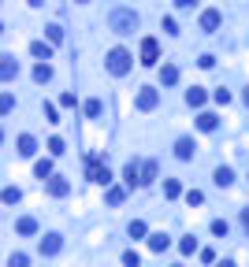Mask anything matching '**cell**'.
<instances>
[{
    "label": "cell",
    "instance_id": "cell-1",
    "mask_svg": "<svg viewBox=\"0 0 249 267\" xmlns=\"http://www.w3.org/2000/svg\"><path fill=\"white\" fill-rule=\"evenodd\" d=\"M108 23H112V30H116V34H134V26H138V15H134V11H127V8H116Z\"/></svg>",
    "mask_w": 249,
    "mask_h": 267
},
{
    "label": "cell",
    "instance_id": "cell-2",
    "mask_svg": "<svg viewBox=\"0 0 249 267\" xmlns=\"http://www.w3.org/2000/svg\"><path fill=\"white\" fill-rule=\"evenodd\" d=\"M108 71L112 74H127L130 71V52L127 49H112L108 52Z\"/></svg>",
    "mask_w": 249,
    "mask_h": 267
},
{
    "label": "cell",
    "instance_id": "cell-3",
    "mask_svg": "<svg viewBox=\"0 0 249 267\" xmlns=\"http://www.w3.org/2000/svg\"><path fill=\"white\" fill-rule=\"evenodd\" d=\"M157 104H160V93L152 89V86H142V89H138V108H142V112H152Z\"/></svg>",
    "mask_w": 249,
    "mask_h": 267
},
{
    "label": "cell",
    "instance_id": "cell-4",
    "mask_svg": "<svg viewBox=\"0 0 249 267\" xmlns=\"http://www.w3.org/2000/svg\"><path fill=\"white\" fill-rule=\"evenodd\" d=\"M89 182L112 186V171H108V163H101V160H89Z\"/></svg>",
    "mask_w": 249,
    "mask_h": 267
},
{
    "label": "cell",
    "instance_id": "cell-5",
    "mask_svg": "<svg viewBox=\"0 0 249 267\" xmlns=\"http://www.w3.org/2000/svg\"><path fill=\"white\" fill-rule=\"evenodd\" d=\"M157 59H160V45H157V37H145V41H142V64L152 67Z\"/></svg>",
    "mask_w": 249,
    "mask_h": 267
},
{
    "label": "cell",
    "instance_id": "cell-6",
    "mask_svg": "<svg viewBox=\"0 0 249 267\" xmlns=\"http://www.w3.org/2000/svg\"><path fill=\"white\" fill-rule=\"evenodd\" d=\"M220 23H223V15L216 11V8L201 11V30H205V34H216V30H220Z\"/></svg>",
    "mask_w": 249,
    "mask_h": 267
},
{
    "label": "cell",
    "instance_id": "cell-7",
    "mask_svg": "<svg viewBox=\"0 0 249 267\" xmlns=\"http://www.w3.org/2000/svg\"><path fill=\"white\" fill-rule=\"evenodd\" d=\"M60 249H64V238H60V234H45L41 238V256H56Z\"/></svg>",
    "mask_w": 249,
    "mask_h": 267
},
{
    "label": "cell",
    "instance_id": "cell-8",
    "mask_svg": "<svg viewBox=\"0 0 249 267\" xmlns=\"http://www.w3.org/2000/svg\"><path fill=\"white\" fill-rule=\"evenodd\" d=\"M194 137H179L175 141V156H179V160H194Z\"/></svg>",
    "mask_w": 249,
    "mask_h": 267
},
{
    "label": "cell",
    "instance_id": "cell-9",
    "mask_svg": "<svg viewBox=\"0 0 249 267\" xmlns=\"http://www.w3.org/2000/svg\"><path fill=\"white\" fill-rule=\"evenodd\" d=\"M123 178H127V186H130V190H134V186H142V163H127V167H123Z\"/></svg>",
    "mask_w": 249,
    "mask_h": 267
},
{
    "label": "cell",
    "instance_id": "cell-10",
    "mask_svg": "<svg viewBox=\"0 0 249 267\" xmlns=\"http://www.w3.org/2000/svg\"><path fill=\"white\" fill-rule=\"evenodd\" d=\"M49 193L52 197H67L71 193V182L67 178H49Z\"/></svg>",
    "mask_w": 249,
    "mask_h": 267
},
{
    "label": "cell",
    "instance_id": "cell-11",
    "mask_svg": "<svg viewBox=\"0 0 249 267\" xmlns=\"http://www.w3.org/2000/svg\"><path fill=\"white\" fill-rule=\"evenodd\" d=\"M197 127H201V130H205V134H212L216 127H220V119H216L212 112H201V115H197Z\"/></svg>",
    "mask_w": 249,
    "mask_h": 267
},
{
    "label": "cell",
    "instance_id": "cell-12",
    "mask_svg": "<svg viewBox=\"0 0 249 267\" xmlns=\"http://www.w3.org/2000/svg\"><path fill=\"white\" fill-rule=\"evenodd\" d=\"M186 104H190V108H201V104H205V89H201V86L186 89Z\"/></svg>",
    "mask_w": 249,
    "mask_h": 267
},
{
    "label": "cell",
    "instance_id": "cell-13",
    "mask_svg": "<svg viewBox=\"0 0 249 267\" xmlns=\"http://www.w3.org/2000/svg\"><path fill=\"white\" fill-rule=\"evenodd\" d=\"M167 245H171L167 234H149V249H152V253H164Z\"/></svg>",
    "mask_w": 249,
    "mask_h": 267
},
{
    "label": "cell",
    "instance_id": "cell-14",
    "mask_svg": "<svg viewBox=\"0 0 249 267\" xmlns=\"http://www.w3.org/2000/svg\"><path fill=\"white\" fill-rule=\"evenodd\" d=\"M15 230H19V234H37V219L34 215H23L19 223H15Z\"/></svg>",
    "mask_w": 249,
    "mask_h": 267
},
{
    "label": "cell",
    "instance_id": "cell-15",
    "mask_svg": "<svg viewBox=\"0 0 249 267\" xmlns=\"http://www.w3.org/2000/svg\"><path fill=\"white\" fill-rule=\"evenodd\" d=\"M0 74H4V82H11V78L19 74V64H15L11 56H4V64H0Z\"/></svg>",
    "mask_w": 249,
    "mask_h": 267
},
{
    "label": "cell",
    "instance_id": "cell-16",
    "mask_svg": "<svg viewBox=\"0 0 249 267\" xmlns=\"http://www.w3.org/2000/svg\"><path fill=\"white\" fill-rule=\"evenodd\" d=\"M34 152H37V141L30 137V134H23L19 137V156H34Z\"/></svg>",
    "mask_w": 249,
    "mask_h": 267
},
{
    "label": "cell",
    "instance_id": "cell-17",
    "mask_svg": "<svg viewBox=\"0 0 249 267\" xmlns=\"http://www.w3.org/2000/svg\"><path fill=\"white\" fill-rule=\"evenodd\" d=\"M216 186H231V182H235V171H231V167H216Z\"/></svg>",
    "mask_w": 249,
    "mask_h": 267
},
{
    "label": "cell",
    "instance_id": "cell-18",
    "mask_svg": "<svg viewBox=\"0 0 249 267\" xmlns=\"http://www.w3.org/2000/svg\"><path fill=\"white\" fill-rule=\"evenodd\" d=\"M30 52H34V56L41 59V64H45V59H52V49H49L45 41H34V45H30Z\"/></svg>",
    "mask_w": 249,
    "mask_h": 267
},
{
    "label": "cell",
    "instance_id": "cell-19",
    "mask_svg": "<svg viewBox=\"0 0 249 267\" xmlns=\"http://www.w3.org/2000/svg\"><path fill=\"white\" fill-rule=\"evenodd\" d=\"M34 175H37L41 182H45V178H52V160H37V163H34Z\"/></svg>",
    "mask_w": 249,
    "mask_h": 267
},
{
    "label": "cell",
    "instance_id": "cell-20",
    "mask_svg": "<svg viewBox=\"0 0 249 267\" xmlns=\"http://www.w3.org/2000/svg\"><path fill=\"white\" fill-rule=\"evenodd\" d=\"M160 82H164V86H175V82H179V67H171V64H167V67L160 71Z\"/></svg>",
    "mask_w": 249,
    "mask_h": 267
},
{
    "label": "cell",
    "instance_id": "cell-21",
    "mask_svg": "<svg viewBox=\"0 0 249 267\" xmlns=\"http://www.w3.org/2000/svg\"><path fill=\"white\" fill-rule=\"evenodd\" d=\"M49 78H52V67H49V64H37V67H34V82H41V86H45Z\"/></svg>",
    "mask_w": 249,
    "mask_h": 267
},
{
    "label": "cell",
    "instance_id": "cell-22",
    "mask_svg": "<svg viewBox=\"0 0 249 267\" xmlns=\"http://www.w3.org/2000/svg\"><path fill=\"white\" fill-rule=\"evenodd\" d=\"M152 178H157V163H152V160H145V163H142V186H149Z\"/></svg>",
    "mask_w": 249,
    "mask_h": 267
},
{
    "label": "cell",
    "instance_id": "cell-23",
    "mask_svg": "<svg viewBox=\"0 0 249 267\" xmlns=\"http://www.w3.org/2000/svg\"><path fill=\"white\" fill-rule=\"evenodd\" d=\"M101 112H104V104H101L97 97H93V100H86V115H89V119H101Z\"/></svg>",
    "mask_w": 249,
    "mask_h": 267
},
{
    "label": "cell",
    "instance_id": "cell-24",
    "mask_svg": "<svg viewBox=\"0 0 249 267\" xmlns=\"http://www.w3.org/2000/svg\"><path fill=\"white\" fill-rule=\"evenodd\" d=\"M179 193H182V186H179L175 178H167V182H164V197H171V200H175Z\"/></svg>",
    "mask_w": 249,
    "mask_h": 267
},
{
    "label": "cell",
    "instance_id": "cell-25",
    "mask_svg": "<svg viewBox=\"0 0 249 267\" xmlns=\"http://www.w3.org/2000/svg\"><path fill=\"white\" fill-rule=\"evenodd\" d=\"M45 34H49V41H52V45H60V41H64V30H60L56 23H52V26H45Z\"/></svg>",
    "mask_w": 249,
    "mask_h": 267
},
{
    "label": "cell",
    "instance_id": "cell-26",
    "mask_svg": "<svg viewBox=\"0 0 249 267\" xmlns=\"http://www.w3.org/2000/svg\"><path fill=\"white\" fill-rule=\"evenodd\" d=\"M123 197H127V190H119V186L108 190V204H123Z\"/></svg>",
    "mask_w": 249,
    "mask_h": 267
},
{
    "label": "cell",
    "instance_id": "cell-27",
    "mask_svg": "<svg viewBox=\"0 0 249 267\" xmlns=\"http://www.w3.org/2000/svg\"><path fill=\"white\" fill-rule=\"evenodd\" d=\"M123 267H142V256H138L134 249H130V253H123Z\"/></svg>",
    "mask_w": 249,
    "mask_h": 267
},
{
    "label": "cell",
    "instance_id": "cell-28",
    "mask_svg": "<svg viewBox=\"0 0 249 267\" xmlns=\"http://www.w3.org/2000/svg\"><path fill=\"white\" fill-rule=\"evenodd\" d=\"M19 200H23V193L15 190V186H8V190H4V204H19Z\"/></svg>",
    "mask_w": 249,
    "mask_h": 267
},
{
    "label": "cell",
    "instance_id": "cell-29",
    "mask_svg": "<svg viewBox=\"0 0 249 267\" xmlns=\"http://www.w3.org/2000/svg\"><path fill=\"white\" fill-rule=\"evenodd\" d=\"M227 219H216V223H212V234H216V238H227Z\"/></svg>",
    "mask_w": 249,
    "mask_h": 267
},
{
    "label": "cell",
    "instance_id": "cell-30",
    "mask_svg": "<svg viewBox=\"0 0 249 267\" xmlns=\"http://www.w3.org/2000/svg\"><path fill=\"white\" fill-rule=\"evenodd\" d=\"M179 249H182L186 256H190V253H197V238H182V241H179Z\"/></svg>",
    "mask_w": 249,
    "mask_h": 267
},
{
    "label": "cell",
    "instance_id": "cell-31",
    "mask_svg": "<svg viewBox=\"0 0 249 267\" xmlns=\"http://www.w3.org/2000/svg\"><path fill=\"white\" fill-rule=\"evenodd\" d=\"M130 238H145V223H142V219H134V223H130Z\"/></svg>",
    "mask_w": 249,
    "mask_h": 267
},
{
    "label": "cell",
    "instance_id": "cell-32",
    "mask_svg": "<svg viewBox=\"0 0 249 267\" xmlns=\"http://www.w3.org/2000/svg\"><path fill=\"white\" fill-rule=\"evenodd\" d=\"M201 200H205V193H201V190H190V193H186V204H190V208H194V204H201Z\"/></svg>",
    "mask_w": 249,
    "mask_h": 267
},
{
    "label": "cell",
    "instance_id": "cell-33",
    "mask_svg": "<svg viewBox=\"0 0 249 267\" xmlns=\"http://www.w3.org/2000/svg\"><path fill=\"white\" fill-rule=\"evenodd\" d=\"M26 263H30V260H26L23 253H15V256H8V267H26Z\"/></svg>",
    "mask_w": 249,
    "mask_h": 267
},
{
    "label": "cell",
    "instance_id": "cell-34",
    "mask_svg": "<svg viewBox=\"0 0 249 267\" xmlns=\"http://www.w3.org/2000/svg\"><path fill=\"white\" fill-rule=\"evenodd\" d=\"M49 152H52V156H60V152H64V141L52 137V141H49Z\"/></svg>",
    "mask_w": 249,
    "mask_h": 267
},
{
    "label": "cell",
    "instance_id": "cell-35",
    "mask_svg": "<svg viewBox=\"0 0 249 267\" xmlns=\"http://www.w3.org/2000/svg\"><path fill=\"white\" fill-rule=\"evenodd\" d=\"M212 97H216V104H227V100H231V93H227V89H216Z\"/></svg>",
    "mask_w": 249,
    "mask_h": 267
},
{
    "label": "cell",
    "instance_id": "cell-36",
    "mask_svg": "<svg viewBox=\"0 0 249 267\" xmlns=\"http://www.w3.org/2000/svg\"><path fill=\"white\" fill-rule=\"evenodd\" d=\"M197 64H201V67H205V71H208V67H216V56H208V52H205V56H201V59H197Z\"/></svg>",
    "mask_w": 249,
    "mask_h": 267
},
{
    "label": "cell",
    "instance_id": "cell-37",
    "mask_svg": "<svg viewBox=\"0 0 249 267\" xmlns=\"http://www.w3.org/2000/svg\"><path fill=\"white\" fill-rule=\"evenodd\" d=\"M45 119H49V122H60V115H56V108H52V104H45Z\"/></svg>",
    "mask_w": 249,
    "mask_h": 267
},
{
    "label": "cell",
    "instance_id": "cell-38",
    "mask_svg": "<svg viewBox=\"0 0 249 267\" xmlns=\"http://www.w3.org/2000/svg\"><path fill=\"white\" fill-rule=\"evenodd\" d=\"M0 108H4V115L11 112V108H15V100H11V93H4V100H0Z\"/></svg>",
    "mask_w": 249,
    "mask_h": 267
},
{
    "label": "cell",
    "instance_id": "cell-39",
    "mask_svg": "<svg viewBox=\"0 0 249 267\" xmlns=\"http://www.w3.org/2000/svg\"><path fill=\"white\" fill-rule=\"evenodd\" d=\"M242 227H245V234H249V208H242Z\"/></svg>",
    "mask_w": 249,
    "mask_h": 267
},
{
    "label": "cell",
    "instance_id": "cell-40",
    "mask_svg": "<svg viewBox=\"0 0 249 267\" xmlns=\"http://www.w3.org/2000/svg\"><path fill=\"white\" fill-rule=\"evenodd\" d=\"M175 4H179V8H194V4H197V0H175Z\"/></svg>",
    "mask_w": 249,
    "mask_h": 267
},
{
    "label": "cell",
    "instance_id": "cell-41",
    "mask_svg": "<svg viewBox=\"0 0 249 267\" xmlns=\"http://www.w3.org/2000/svg\"><path fill=\"white\" fill-rule=\"evenodd\" d=\"M216 267H235V260H220V263H216Z\"/></svg>",
    "mask_w": 249,
    "mask_h": 267
},
{
    "label": "cell",
    "instance_id": "cell-42",
    "mask_svg": "<svg viewBox=\"0 0 249 267\" xmlns=\"http://www.w3.org/2000/svg\"><path fill=\"white\" fill-rule=\"evenodd\" d=\"M30 4H34V8H37V4H45V0H30Z\"/></svg>",
    "mask_w": 249,
    "mask_h": 267
},
{
    "label": "cell",
    "instance_id": "cell-43",
    "mask_svg": "<svg viewBox=\"0 0 249 267\" xmlns=\"http://www.w3.org/2000/svg\"><path fill=\"white\" fill-rule=\"evenodd\" d=\"M245 104H249V89H245Z\"/></svg>",
    "mask_w": 249,
    "mask_h": 267
},
{
    "label": "cell",
    "instance_id": "cell-44",
    "mask_svg": "<svg viewBox=\"0 0 249 267\" xmlns=\"http://www.w3.org/2000/svg\"><path fill=\"white\" fill-rule=\"evenodd\" d=\"M171 267H182V263H171Z\"/></svg>",
    "mask_w": 249,
    "mask_h": 267
},
{
    "label": "cell",
    "instance_id": "cell-45",
    "mask_svg": "<svg viewBox=\"0 0 249 267\" xmlns=\"http://www.w3.org/2000/svg\"><path fill=\"white\" fill-rule=\"evenodd\" d=\"M79 4H86V0H79Z\"/></svg>",
    "mask_w": 249,
    "mask_h": 267
}]
</instances>
